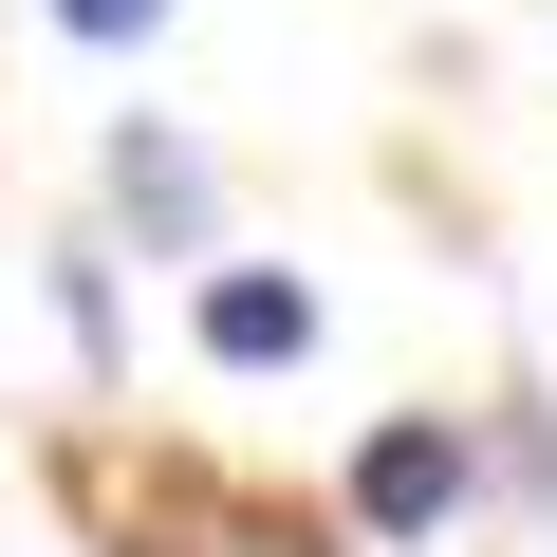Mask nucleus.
Returning a JSON list of instances; mask_svg holds the SVG:
<instances>
[{
  "label": "nucleus",
  "instance_id": "obj_1",
  "mask_svg": "<svg viewBox=\"0 0 557 557\" xmlns=\"http://www.w3.org/2000/svg\"><path fill=\"white\" fill-rule=\"evenodd\" d=\"M372 539H446L465 502H483V446H465V409H391L372 446H354V483H335Z\"/></svg>",
  "mask_w": 557,
  "mask_h": 557
},
{
  "label": "nucleus",
  "instance_id": "obj_2",
  "mask_svg": "<svg viewBox=\"0 0 557 557\" xmlns=\"http://www.w3.org/2000/svg\"><path fill=\"white\" fill-rule=\"evenodd\" d=\"M112 223H131L149 260H223V186H205V149H186V131H112Z\"/></svg>",
  "mask_w": 557,
  "mask_h": 557
},
{
  "label": "nucleus",
  "instance_id": "obj_3",
  "mask_svg": "<svg viewBox=\"0 0 557 557\" xmlns=\"http://www.w3.org/2000/svg\"><path fill=\"white\" fill-rule=\"evenodd\" d=\"M317 354V278L298 260H205V372H298Z\"/></svg>",
  "mask_w": 557,
  "mask_h": 557
},
{
  "label": "nucleus",
  "instance_id": "obj_4",
  "mask_svg": "<svg viewBox=\"0 0 557 557\" xmlns=\"http://www.w3.org/2000/svg\"><path fill=\"white\" fill-rule=\"evenodd\" d=\"M149 520H168L186 557H335V539H298L278 502H223V483H149Z\"/></svg>",
  "mask_w": 557,
  "mask_h": 557
},
{
  "label": "nucleus",
  "instance_id": "obj_5",
  "mask_svg": "<svg viewBox=\"0 0 557 557\" xmlns=\"http://www.w3.org/2000/svg\"><path fill=\"white\" fill-rule=\"evenodd\" d=\"M57 20H75V38H112V57H131V38H149V20H168V0H57Z\"/></svg>",
  "mask_w": 557,
  "mask_h": 557
}]
</instances>
